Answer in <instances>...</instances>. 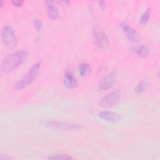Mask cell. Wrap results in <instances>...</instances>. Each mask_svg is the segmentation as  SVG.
<instances>
[{
	"instance_id": "20",
	"label": "cell",
	"mask_w": 160,
	"mask_h": 160,
	"mask_svg": "<svg viewBox=\"0 0 160 160\" xmlns=\"http://www.w3.org/2000/svg\"><path fill=\"white\" fill-rule=\"evenodd\" d=\"M98 3L99 7L101 9H104V8H105V6H106V4H105L104 1H99L98 2Z\"/></svg>"
},
{
	"instance_id": "16",
	"label": "cell",
	"mask_w": 160,
	"mask_h": 160,
	"mask_svg": "<svg viewBox=\"0 0 160 160\" xmlns=\"http://www.w3.org/2000/svg\"><path fill=\"white\" fill-rule=\"evenodd\" d=\"M48 159H73V158L69 155L66 154L56 153V154H52V155L48 156Z\"/></svg>"
},
{
	"instance_id": "21",
	"label": "cell",
	"mask_w": 160,
	"mask_h": 160,
	"mask_svg": "<svg viewBox=\"0 0 160 160\" xmlns=\"http://www.w3.org/2000/svg\"><path fill=\"white\" fill-rule=\"evenodd\" d=\"M3 3H4V1H1L0 2V8H2V7Z\"/></svg>"
},
{
	"instance_id": "2",
	"label": "cell",
	"mask_w": 160,
	"mask_h": 160,
	"mask_svg": "<svg viewBox=\"0 0 160 160\" xmlns=\"http://www.w3.org/2000/svg\"><path fill=\"white\" fill-rule=\"evenodd\" d=\"M41 64V62L38 61L33 64L29 71L23 76V78L14 84V88L19 91L26 88L29 85H30L38 74L40 69Z\"/></svg>"
},
{
	"instance_id": "3",
	"label": "cell",
	"mask_w": 160,
	"mask_h": 160,
	"mask_svg": "<svg viewBox=\"0 0 160 160\" xmlns=\"http://www.w3.org/2000/svg\"><path fill=\"white\" fill-rule=\"evenodd\" d=\"M2 41L6 48L12 49L18 45V38L15 34L13 28L9 26H4L1 30Z\"/></svg>"
},
{
	"instance_id": "15",
	"label": "cell",
	"mask_w": 160,
	"mask_h": 160,
	"mask_svg": "<svg viewBox=\"0 0 160 160\" xmlns=\"http://www.w3.org/2000/svg\"><path fill=\"white\" fill-rule=\"evenodd\" d=\"M151 15V9L150 8H148L141 15L139 21V24L144 26L149 21V19L150 18Z\"/></svg>"
},
{
	"instance_id": "8",
	"label": "cell",
	"mask_w": 160,
	"mask_h": 160,
	"mask_svg": "<svg viewBox=\"0 0 160 160\" xmlns=\"http://www.w3.org/2000/svg\"><path fill=\"white\" fill-rule=\"evenodd\" d=\"M117 79V74L115 71H112L108 74L104 76L98 84V87L100 90L104 91L111 88L114 83L116 82Z\"/></svg>"
},
{
	"instance_id": "14",
	"label": "cell",
	"mask_w": 160,
	"mask_h": 160,
	"mask_svg": "<svg viewBox=\"0 0 160 160\" xmlns=\"http://www.w3.org/2000/svg\"><path fill=\"white\" fill-rule=\"evenodd\" d=\"M78 70L79 73V74L81 76H84L88 74V72L90 70V66L88 63L82 62L78 65Z\"/></svg>"
},
{
	"instance_id": "13",
	"label": "cell",
	"mask_w": 160,
	"mask_h": 160,
	"mask_svg": "<svg viewBox=\"0 0 160 160\" xmlns=\"http://www.w3.org/2000/svg\"><path fill=\"white\" fill-rule=\"evenodd\" d=\"M149 88V83L147 81H140L134 88V92L136 94H140L145 92Z\"/></svg>"
},
{
	"instance_id": "10",
	"label": "cell",
	"mask_w": 160,
	"mask_h": 160,
	"mask_svg": "<svg viewBox=\"0 0 160 160\" xmlns=\"http://www.w3.org/2000/svg\"><path fill=\"white\" fill-rule=\"evenodd\" d=\"M98 116L103 121L111 123H116L121 120L120 114L112 111H102L98 113Z\"/></svg>"
},
{
	"instance_id": "19",
	"label": "cell",
	"mask_w": 160,
	"mask_h": 160,
	"mask_svg": "<svg viewBox=\"0 0 160 160\" xmlns=\"http://www.w3.org/2000/svg\"><path fill=\"white\" fill-rule=\"evenodd\" d=\"M11 159V157L8 156V155L1 154L0 155V160H9Z\"/></svg>"
},
{
	"instance_id": "6",
	"label": "cell",
	"mask_w": 160,
	"mask_h": 160,
	"mask_svg": "<svg viewBox=\"0 0 160 160\" xmlns=\"http://www.w3.org/2000/svg\"><path fill=\"white\" fill-rule=\"evenodd\" d=\"M44 125L49 128L66 131H76L83 128V127L80 124L58 121H46L44 122Z\"/></svg>"
},
{
	"instance_id": "5",
	"label": "cell",
	"mask_w": 160,
	"mask_h": 160,
	"mask_svg": "<svg viewBox=\"0 0 160 160\" xmlns=\"http://www.w3.org/2000/svg\"><path fill=\"white\" fill-rule=\"evenodd\" d=\"M121 97V91L119 89H115L103 97L99 101V106L104 108H111L118 103Z\"/></svg>"
},
{
	"instance_id": "4",
	"label": "cell",
	"mask_w": 160,
	"mask_h": 160,
	"mask_svg": "<svg viewBox=\"0 0 160 160\" xmlns=\"http://www.w3.org/2000/svg\"><path fill=\"white\" fill-rule=\"evenodd\" d=\"M93 41L99 48L104 49L109 46V40L106 33L100 28L94 26L92 31Z\"/></svg>"
},
{
	"instance_id": "1",
	"label": "cell",
	"mask_w": 160,
	"mask_h": 160,
	"mask_svg": "<svg viewBox=\"0 0 160 160\" xmlns=\"http://www.w3.org/2000/svg\"><path fill=\"white\" fill-rule=\"evenodd\" d=\"M28 52L20 50L7 55L1 64V70L3 72H9L19 67L26 59Z\"/></svg>"
},
{
	"instance_id": "11",
	"label": "cell",
	"mask_w": 160,
	"mask_h": 160,
	"mask_svg": "<svg viewBox=\"0 0 160 160\" xmlns=\"http://www.w3.org/2000/svg\"><path fill=\"white\" fill-rule=\"evenodd\" d=\"M47 4V13L49 16L52 19H57L60 17L59 11L58 7L54 4V1H46Z\"/></svg>"
},
{
	"instance_id": "12",
	"label": "cell",
	"mask_w": 160,
	"mask_h": 160,
	"mask_svg": "<svg viewBox=\"0 0 160 160\" xmlns=\"http://www.w3.org/2000/svg\"><path fill=\"white\" fill-rule=\"evenodd\" d=\"M132 51L138 56L140 58H145L151 52V49L147 45H141L138 47L133 48Z\"/></svg>"
},
{
	"instance_id": "17",
	"label": "cell",
	"mask_w": 160,
	"mask_h": 160,
	"mask_svg": "<svg viewBox=\"0 0 160 160\" xmlns=\"http://www.w3.org/2000/svg\"><path fill=\"white\" fill-rule=\"evenodd\" d=\"M33 26L36 31L40 34L42 30V23L39 19H34L33 20Z\"/></svg>"
},
{
	"instance_id": "18",
	"label": "cell",
	"mask_w": 160,
	"mask_h": 160,
	"mask_svg": "<svg viewBox=\"0 0 160 160\" xmlns=\"http://www.w3.org/2000/svg\"><path fill=\"white\" fill-rule=\"evenodd\" d=\"M11 2L14 6H17V7H20L22 5L24 1H20V0H14V1H12Z\"/></svg>"
},
{
	"instance_id": "7",
	"label": "cell",
	"mask_w": 160,
	"mask_h": 160,
	"mask_svg": "<svg viewBox=\"0 0 160 160\" xmlns=\"http://www.w3.org/2000/svg\"><path fill=\"white\" fill-rule=\"evenodd\" d=\"M120 26L121 29H122L124 34L129 40L134 42H138L140 41L141 38L138 32L131 26H130L127 22H121Z\"/></svg>"
},
{
	"instance_id": "9",
	"label": "cell",
	"mask_w": 160,
	"mask_h": 160,
	"mask_svg": "<svg viewBox=\"0 0 160 160\" xmlns=\"http://www.w3.org/2000/svg\"><path fill=\"white\" fill-rule=\"evenodd\" d=\"M64 86L68 89H73L78 86L77 79L74 76L73 72L71 68H68L64 74L63 77Z\"/></svg>"
}]
</instances>
